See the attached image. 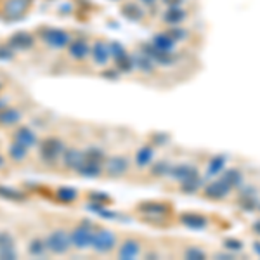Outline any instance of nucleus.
<instances>
[{
  "instance_id": "b1692460",
  "label": "nucleus",
  "mask_w": 260,
  "mask_h": 260,
  "mask_svg": "<svg viewBox=\"0 0 260 260\" xmlns=\"http://www.w3.org/2000/svg\"><path fill=\"white\" fill-rule=\"evenodd\" d=\"M14 141L23 146H26V148H31V146L37 142V136H35V132L28 127H21L18 132L14 134Z\"/></svg>"
},
{
  "instance_id": "0eeeda50",
  "label": "nucleus",
  "mask_w": 260,
  "mask_h": 260,
  "mask_svg": "<svg viewBox=\"0 0 260 260\" xmlns=\"http://www.w3.org/2000/svg\"><path fill=\"white\" fill-rule=\"evenodd\" d=\"M149 44L153 45L154 49L161 50V52H167V54H177V50H179V44L174 40V37L167 30L154 33V35L151 37Z\"/></svg>"
},
{
  "instance_id": "72a5a7b5",
  "label": "nucleus",
  "mask_w": 260,
  "mask_h": 260,
  "mask_svg": "<svg viewBox=\"0 0 260 260\" xmlns=\"http://www.w3.org/2000/svg\"><path fill=\"white\" fill-rule=\"evenodd\" d=\"M110 44V52H111V57L113 59H120V57H123L125 54H127V49L123 47V45L120 44V42H108Z\"/></svg>"
},
{
  "instance_id": "423d86ee",
  "label": "nucleus",
  "mask_w": 260,
  "mask_h": 260,
  "mask_svg": "<svg viewBox=\"0 0 260 260\" xmlns=\"http://www.w3.org/2000/svg\"><path fill=\"white\" fill-rule=\"evenodd\" d=\"M42 39L52 49H64L71 44V35L59 28H47L42 31Z\"/></svg>"
},
{
  "instance_id": "7ed1b4c3",
  "label": "nucleus",
  "mask_w": 260,
  "mask_h": 260,
  "mask_svg": "<svg viewBox=\"0 0 260 260\" xmlns=\"http://www.w3.org/2000/svg\"><path fill=\"white\" fill-rule=\"evenodd\" d=\"M45 245H47V250H50L52 253L62 255L73 246V243H71V234L66 233L64 229H56L47 236Z\"/></svg>"
},
{
  "instance_id": "37998d69",
  "label": "nucleus",
  "mask_w": 260,
  "mask_h": 260,
  "mask_svg": "<svg viewBox=\"0 0 260 260\" xmlns=\"http://www.w3.org/2000/svg\"><path fill=\"white\" fill-rule=\"evenodd\" d=\"M251 246H253V251H255V253H257L258 257H260V241H253V245H251Z\"/></svg>"
},
{
  "instance_id": "f8f14e48",
  "label": "nucleus",
  "mask_w": 260,
  "mask_h": 260,
  "mask_svg": "<svg viewBox=\"0 0 260 260\" xmlns=\"http://www.w3.org/2000/svg\"><path fill=\"white\" fill-rule=\"evenodd\" d=\"M90 56L92 61L99 66H106L108 61L111 59V52H110V44L104 40H95L90 45Z\"/></svg>"
},
{
  "instance_id": "20e7f679",
  "label": "nucleus",
  "mask_w": 260,
  "mask_h": 260,
  "mask_svg": "<svg viewBox=\"0 0 260 260\" xmlns=\"http://www.w3.org/2000/svg\"><path fill=\"white\" fill-rule=\"evenodd\" d=\"M94 225L90 222H82L71 231V243L77 250H87L92 245V238H94Z\"/></svg>"
},
{
  "instance_id": "a19ab883",
  "label": "nucleus",
  "mask_w": 260,
  "mask_h": 260,
  "mask_svg": "<svg viewBox=\"0 0 260 260\" xmlns=\"http://www.w3.org/2000/svg\"><path fill=\"white\" fill-rule=\"evenodd\" d=\"M137 2L142 4V6H146V7H148V9H149V7H151V9H153V7L156 6L158 2H161V0H137Z\"/></svg>"
},
{
  "instance_id": "39448f33",
  "label": "nucleus",
  "mask_w": 260,
  "mask_h": 260,
  "mask_svg": "<svg viewBox=\"0 0 260 260\" xmlns=\"http://www.w3.org/2000/svg\"><path fill=\"white\" fill-rule=\"evenodd\" d=\"M64 149L66 146L61 139H57V137H47L40 144V156L45 163H56L57 158L64 153Z\"/></svg>"
},
{
  "instance_id": "5701e85b",
  "label": "nucleus",
  "mask_w": 260,
  "mask_h": 260,
  "mask_svg": "<svg viewBox=\"0 0 260 260\" xmlns=\"http://www.w3.org/2000/svg\"><path fill=\"white\" fill-rule=\"evenodd\" d=\"M219 179L224 180L231 189H236V187L241 186V182L245 177H243V172L240 169H233V170H228V172H222V174L219 175Z\"/></svg>"
},
{
  "instance_id": "c85d7f7f",
  "label": "nucleus",
  "mask_w": 260,
  "mask_h": 260,
  "mask_svg": "<svg viewBox=\"0 0 260 260\" xmlns=\"http://www.w3.org/2000/svg\"><path fill=\"white\" fill-rule=\"evenodd\" d=\"M56 196L57 200L62 201V203H71V201H75L78 198V191L75 189V187H57L56 191Z\"/></svg>"
},
{
  "instance_id": "4c0bfd02",
  "label": "nucleus",
  "mask_w": 260,
  "mask_h": 260,
  "mask_svg": "<svg viewBox=\"0 0 260 260\" xmlns=\"http://www.w3.org/2000/svg\"><path fill=\"white\" fill-rule=\"evenodd\" d=\"M89 198L94 201V203H99V205H106L108 201H110V196L101 194V192H90Z\"/></svg>"
},
{
  "instance_id": "4468645a",
  "label": "nucleus",
  "mask_w": 260,
  "mask_h": 260,
  "mask_svg": "<svg viewBox=\"0 0 260 260\" xmlns=\"http://www.w3.org/2000/svg\"><path fill=\"white\" fill-rule=\"evenodd\" d=\"M83 161H85V151L70 148L62 153V165L70 170H78L83 165Z\"/></svg>"
},
{
  "instance_id": "2f4dec72",
  "label": "nucleus",
  "mask_w": 260,
  "mask_h": 260,
  "mask_svg": "<svg viewBox=\"0 0 260 260\" xmlns=\"http://www.w3.org/2000/svg\"><path fill=\"white\" fill-rule=\"evenodd\" d=\"M222 246H224V250H229L233 251V253H240L245 248V245H243L241 240H238V238H225L224 241H222Z\"/></svg>"
},
{
  "instance_id": "58836bf2",
  "label": "nucleus",
  "mask_w": 260,
  "mask_h": 260,
  "mask_svg": "<svg viewBox=\"0 0 260 260\" xmlns=\"http://www.w3.org/2000/svg\"><path fill=\"white\" fill-rule=\"evenodd\" d=\"M0 258L2 260H12V258H16V251H14V248L12 250H4V251H0Z\"/></svg>"
},
{
  "instance_id": "1a4fd4ad",
  "label": "nucleus",
  "mask_w": 260,
  "mask_h": 260,
  "mask_svg": "<svg viewBox=\"0 0 260 260\" xmlns=\"http://www.w3.org/2000/svg\"><path fill=\"white\" fill-rule=\"evenodd\" d=\"M104 169H106V174L111 175V177H123L130 169V161L123 154H116V156L108 158Z\"/></svg>"
},
{
  "instance_id": "a878e982",
  "label": "nucleus",
  "mask_w": 260,
  "mask_h": 260,
  "mask_svg": "<svg viewBox=\"0 0 260 260\" xmlns=\"http://www.w3.org/2000/svg\"><path fill=\"white\" fill-rule=\"evenodd\" d=\"M141 210L144 213H149V217H158V219H163L167 212V207L161 203H154V201H148V203L141 205Z\"/></svg>"
},
{
  "instance_id": "f257e3e1",
  "label": "nucleus",
  "mask_w": 260,
  "mask_h": 260,
  "mask_svg": "<svg viewBox=\"0 0 260 260\" xmlns=\"http://www.w3.org/2000/svg\"><path fill=\"white\" fill-rule=\"evenodd\" d=\"M187 19H189V11L184 6H170L161 9L160 12V21L165 28L182 26V24H186Z\"/></svg>"
},
{
  "instance_id": "dca6fc26",
  "label": "nucleus",
  "mask_w": 260,
  "mask_h": 260,
  "mask_svg": "<svg viewBox=\"0 0 260 260\" xmlns=\"http://www.w3.org/2000/svg\"><path fill=\"white\" fill-rule=\"evenodd\" d=\"M120 12L125 19L132 21V23H141V21L146 18L144 7L136 2H125L123 6L120 7Z\"/></svg>"
},
{
  "instance_id": "6ab92c4d",
  "label": "nucleus",
  "mask_w": 260,
  "mask_h": 260,
  "mask_svg": "<svg viewBox=\"0 0 260 260\" xmlns=\"http://www.w3.org/2000/svg\"><path fill=\"white\" fill-rule=\"evenodd\" d=\"M154 160V144H144L136 153V165L139 169H149Z\"/></svg>"
},
{
  "instance_id": "c756f323",
  "label": "nucleus",
  "mask_w": 260,
  "mask_h": 260,
  "mask_svg": "<svg viewBox=\"0 0 260 260\" xmlns=\"http://www.w3.org/2000/svg\"><path fill=\"white\" fill-rule=\"evenodd\" d=\"M9 154H11V158L12 160H16V161H21V160H24L26 158V154H28V148L26 146H23V144H19V142H12V144L9 146Z\"/></svg>"
},
{
  "instance_id": "6e6552de",
  "label": "nucleus",
  "mask_w": 260,
  "mask_h": 260,
  "mask_svg": "<svg viewBox=\"0 0 260 260\" xmlns=\"http://www.w3.org/2000/svg\"><path fill=\"white\" fill-rule=\"evenodd\" d=\"M231 187L228 184L224 182L222 179H215L212 182L205 184L203 187V196L208 200H213V201H219V200H225L228 196L231 194Z\"/></svg>"
},
{
  "instance_id": "7c9ffc66",
  "label": "nucleus",
  "mask_w": 260,
  "mask_h": 260,
  "mask_svg": "<svg viewBox=\"0 0 260 260\" xmlns=\"http://www.w3.org/2000/svg\"><path fill=\"white\" fill-rule=\"evenodd\" d=\"M0 196L6 200H12V201H23L26 198L19 189H16V187H7V186H0Z\"/></svg>"
},
{
  "instance_id": "ea45409f",
  "label": "nucleus",
  "mask_w": 260,
  "mask_h": 260,
  "mask_svg": "<svg viewBox=\"0 0 260 260\" xmlns=\"http://www.w3.org/2000/svg\"><path fill=\"white\" fill-rule=\"evenodd\" d=\"M186 0H161V4L165 7H170V6H184Z\"/></svg>"
},
{
  "instance_id": "9d476101",
  "label": "nucleus",
  "mask_w": 260,
  "mask_h": 260,
  "mask_svg": "<svg viewBox=\"0 0 260 260\" xmlns=\"http://www.w3.org/2000/svg\"><path fill=\"white\" fill-rule=\"evenodd\" d=\"M200 175V172L196 170L194 165H189V163H179V165H172V170L169 174V179L174 180V182L184 184L187 180H191L192 177Z\"/></svg>"
},
{
  "instance_id": "79ce46f5",
  "label": "nucleus",
  "mask_w": 260,
  "mask_h": 260,
  "mask_svg": "<svg viewBox=\"0 0 260 260\" xmlns=\"http://www.w3.org/2000/svg\"><path fill=\"white\" fill-rule=\"evenodd\" d=\"M251 231H253V234L260 236V219L253 222V225H251Z\"/></svg>"
},
{
  "instance_id": "aec40b11",
  "label": "nucleus",
  "mask_w": 260,
  "mask_h": 260,
  "mask_svg": "<svg viewBox=\"0 0 260 260\" xmlns=\"http://www.w3.org/2000/svg\"><path fill=\"white\" fill-rule=\"evenodd\" d=\"M33 44H35V40L28 31H18L9 39V45L14 50H28L33 47Z\"/></svg>"
},
{
  "instance_id": "e433bc0d",
  "label": "nucleus",
  "mask_w": 260,
  "mask_h": 260,
  "mask_svg": "<svg viewBox=\"0 0 260 260\" xmlns=\"http://www.w3.org/2000/svg\"><path fill=\"white\" fill-rule=\"evenodd\" d=\"M12 56H14V49L9 44L0 45V59H11Z\"/></svg>"
},
{
  "instance_id": "393cba45",
  "label": "nucleus",
  "mask_w": 260,
  "mask_h": 260,
  "mask_svg": "<svg viewBox=\"0 0 260 260\" xmlns=\"http://www.w3.org/2000/svg\"><path fill=\"white\" fill-rule=\"evenodd\" d=\"M167 31L170 33L172 37H174V40L177 42V44H182V42H187L191 40V30L186 26V24H182V26H172V28H165Z\"/></svg>"
},
{
  "instance_id": "a211bd4d",
  "label": "nucleus",
  "mask_w": 260,
  "mask_h": 260,
  "mask_svg": "<svg viewBox=\"0 0 260 260\" xmlns=\"http://www.w3.org/2000/svg\"><path fill=\"white\" fill-rule=\"evenodd\" d=\"M68 52L73 59L82 61V59H85L87 56H90V45L87 44L85 39L71 40V44L68 45Z\"/></svg>"
},
{
  "instance_id": "ddd939ff",
  "label": "nucleus",
  "mask_w": 260,
  "mask_h": 260,
  "mask_svg": "<svg viewBox=\"0 0 260 260\" xmlns=\"http://www.w3.org/2000/svg\"><path fill=\"white\" fill-rule=\"evenodd\" d=\"M31 0H6L4 4V16L7 19H19L28 11Z\"/></svg>"
},
{
  "instance_id": "c9c22d12",
  "label": "nucleus",
  "mask_w": 260,
  "mask_h": 260,
  "mask_svg": "<svg viewBox=\"0 0 260 260\" xmlns=\"http://www.w3.org/2000/svg\"><path fill=\"white\" fill-rule=\"evenodd\" d=\"M14 248V240L9 233H0V251Z\"/></svg>"
},
{
  "instance_id": "cd10ccee",
  "label": "nucleus",
  "mask_w": 260,
  "mask_h": 260,
  "mask_svg": "<svg viewBox=\"0 0 260 260\" xmlns=\"http://www.w3.org/2000/svg\"><path fill=\"white\" fill-rule=\"evenodd\" d=\"M182 257L184 258H191V260H201V258H207L208 257V251L201 246H186L182 251Z\"/></svg>"
},
{
  "instance_id": "4be33fe9",
  "label": "nucleus",
  "mask_w": 260,
  "mask_h": 260,
  "mask_svg": "<svg viewBox=\"0 0 260 260\" xmlns=\"http://www.w3.org/2000/svg\"><path fill=\"white\" fill-rule=\"evenodd\" d=\"M149 170H151V175H153L154 179H165V177H169V174L172 170V161L170 160L153 161L149 165Z\"/></svg>"
},
{
  "instance_id": "9b49d317",
  "label": "nucleus",
  "mask_w": 260,
  "mask_h": 260,
  "mask_svg": "<svg viewBox=\"0 0 260 260\" xmlns=\"http://www.w3.org/2000/svg\"><path fill=\"white\" fill-rule=\"evenodd\" d=\"M142 253V243L137 238H125L118 246V257L123 260L137 258Z\"/></svg>"
},
{
  "instance_id": "f3484780",
  "label": "nucleus",
  "mask_w": 260,
  "mask_h": 260,
  "mask_svg": "<svg viewBox=\"0 0 260 260\" xmlns=\"http://www.w3.org/2000/svg\"><path fill=\"white\" fill-rule=\"evenodd\" d=\"M228 163L225 154H215L207 161V169H205V179H215L224 172V167Z\"/></svg>"
},
{
  "instance_id": "2eb2a0df",
  "label": "nucleus",
  "mask_w": 260,
  "mask_h": 260,
  "mask_svg": "<svg viewBox=\"0 0 260 260\" xmlns=\"http://www.w3.org/2000/svg\"><path fill=\"white\" fill-rule=\"evenodd\" d=\"M179 222L187 229H205L208 228V217L203 213H180Z\"/></svg>"
},
{
  "instance_id": "c03bdc74",
  "label": "nucleus",
  "mask_w": 260,
  "mask_h": 260,
  "mask_svg": "<svg viewBox=\"0 0 260 260\" xmlns=\"http://www.w3.org/2000/svg\"><path fill=\"white\" fill-rule=\"evenodd\" d=\"M2 165H4V158L0 156V167H2Z\"/></svg>"
},
{
  "instance_id": "a18cd8bd",
  "label": "nucleus",
  "mask_w": 260,
  "mask_h": 260,
  "mask_svg": "<svg viewBox=\"0 0 260 260\" xmlns=\"http://www.w3.org/2000/svg\"><path fill=\"white\" fill-rule=\"evenodd\" d=\"M258 210H260V207H258Z\"/></svg>"
},
{
  "instance_id": "412c9836",
  "label": "nucleus",
  "mask_w": 260,
  "mask_h": 260,
  "mask_svg": "<svg viewBox=\"0 0 260 260\" xmlns=\"http://www.w3.org/2000/svg\"><path fill=\"white\" fill-rule=\"evenodd\" d=\"M77 172L80 175H83V177H89V179L101 177V174H103V163L85 160V161H83V165Z\"/></svg>"
},
{
  "instance_id": "f03ea898",
  "label": "nucleus",
  "mask_w": 260,
  "mask_h": 260,
  "mask_svg": "<svg viewBox=\"0 0 260 260\" xmlns=\"http://www.w3.org/2000/svg\"><path fill=\"white\" fill-rule=\"evenodd\" d=\"M116 246V234L110 229L99 228L94 231L90 248H94L98 253H110Z\"/></svg>"
},
{
  "instance_id": "bb28decb",
  "label": "nucleus",
  "mask_w": 260,
  "mask_h": 260,
  "mask_svg": "<svg viewBox=\"0 0 260 260\" xmlns=\"http://www.w3.org/2000/svg\"><path fill=\"white\" fill-rule=\"evenodd\" d=\"M21 120V113L16 108H6L0 111V125H14Z\"/></svg>"
},
{
  "instance_id": "473e14b6",
  "label": "nucleus",
  "mask_w": 260,
  "mask_h": 260,
  "mask_svg": "<svg viewBox=\"0 0 260 260\" xmlns=\"http://www.w3.org/2000/svg\"><path fill=\"white\" fill-rule=\"evenodd\" d=\"M45 248H47L45 241H42V240H33V241L30 243V246H28V251H30V255H33V257H39V255H44Z\"/></svg>"
},
{
  "instance_id": "f704fd0d",
  "label": "nucleus",
  "mask_w": 260,
  "mask_h": 260,
  "mask_svg": "<svg viewBox=\"0 0 260 260\" xmlns=\"http://www.w3.org/2000/svg\"><path fill=\"white\" fill-rule=\"evenodd\" d=\"M85 160L103 163V161H104V151H103V149H99V148H90V149H87V151H85Z\"/></svg>"
}]
</instances>
